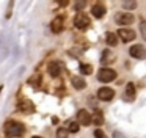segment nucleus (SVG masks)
I'll use <instances>...</instances> for the list:
<instances>
[{
  "label": "nucleus",
  "mask_w": 146,
  "mask_h": 138,
  "mask_svg": "<svg viewBox=\"0 0 146 138\" xmlns=\"http://www.w3.org/2000/svg\"><path fill=\"white\" fill-rule=\"evenodd\" d=\"M25 129L21 122H16V121H8L5 124V135L8 138H17V137H22Z\"/></svg>",
  "instance_id": "obj_1"
},
{
  "label": "nucleus",
  "mask_w": 146,
  "mask_h": 138,
  "mask_svg": "<svg viewBox=\"0 0 146 138\" xmlns=\"http://www.w3.org/2000/svg\"><path fill=\"white\" fill-rule=\"evenodd\" d=\"M116 78V72L113 69L108 68H102L101 71L98 72V80L102 82V83H108V82H113Z\"/></svg>",
  "instance_id": "obj_2"
},
{
  "label": "nucleus",
  "mask_w": 146,
  "mask_h": 138,
  "mask_svg": "<svg viewBox=\"0 0 146 138\" xmlns=\"http://www.w3.org/2000/svg\"><path fill=\"white\" fill-rule=\"evenodd\" d=\"M74 25H76V28H79V30H85L90 25V17L82 11L77 13L76 17H74Z\"/></svg>",
  "instance_id": "obj_3"
},
{
  "label": "nucleus",
  "mask_w": 146,
  "mask_h": 138,
  "mask_svg": "<svg viewBox=\"0 0 146 138\" xmlns=\"http://www.w3.org/2000/svg\"><path fill=\"white\" fill-rule=\"evenodd\" d=\"M129 53H130V56H133V58H137V60H145L146 58V49L141 46V44L132 46L129 49Z\"/></svg>",
  "instance_id": "obj_4"
},
{
  "label": "nucleus",
  "mask_w": 146,
  "mask_h": 138,
  "mask_svg": "<svg viewBox=\"0 0 146 138\" xmlns=\"http://www.w3.org/2000/svg\"><path fill=\"white\" fill-rule=\"evenodd\" d=\"M115 21H116L119 25H130L133 21H135V17H133L132 13H118L116 17H115Z\"/></svg>",
  "instance_id": "obj_5"
},
{
  "label": "nucleus",
  "mask_w": 146,
  "mask_h": 138,
  "mask_svg": "<svg viewBox=\"0 0 146 138\" xmlns=\"http://www.w3.org/2000/svg\"><path fill=\"white\" fill-rule=\"evenodd\" d=\"M118 36L121 38V41L123 42H129V41H133L135 39V31L130 30V28H121V30H118Z\"/></svg>",
  "instance_id": "obj_6"
},
{
  "label": "nucleus",
  "mask_w": 146,
  "mask_h": 138,
  "mask_svg": "<svg viewBox=\"0 0 146 138\" xmlns=\"http://www.w3.org/2000/svg\"><path fill=\"white\" fill-rule=\"evenodd\" d=\"M77 119H79V124L80 125H90V124H91V121H93L91 115H90L85 108L80 110V111L77 113Z\"/></svg>",
  "instance_id": "obj_7"
},
{
  "label": "nucleus",
  "mask_w": 146,
  "mask_h": 138,
  "mask_svg": "<svg viewBox=\"0 0 146 138\" xmlns=\"http://www.w3.org/2000/svg\"><path fill=\"white\" fill-rule=\"evenodd\" d=\"M17 110L22 111V113H33L35 111V105H33L30 100L24 99V100H21V102L17 104Z\"/></svg>",
  "instance_id": "obj_8"
},
{
  "label": "nucleus",
  "mask_w": 146,
  "mask_h": 138,
  "mask_svg": "<svg viewBox=\"0 0 146 138\" xmlns=\"http://www.w3.org/2000/svg\"><path fill=\"white\" fill-rule=\"evenodd\" d=\"M115 96V91L111 90V88H101V90L98 91V97L101 100H111Z\"/></svg>",
  "instance_id": "obj_9"
},
{
  "label": "nucleus",
  "mask_w": 146,
  "mask_h": 138,
  "mask_svg": "<svg viewBox=\"0 0 146 138\" xmlns=\"http://www.w3.org/2000/svg\"><path fill=\"white\" fill-rule=\"evenodd\" d=\"M50 28H52L54 33H61V31H63V17H61V16L55 17L50 24Z\"/></svg>",
  "instance_id": "obj_10"
},
{
  "label": "nucleus",
  "mask_w": 146,
  "mask_h": 138,
  "mask_svg": "<svg viewBox=\"0 0 146 138\" xmlns=\"http://www.w3.org/2000/svg\"><path fill=\"white\" fill-rule=\"evenodd\" d=\"M47 71H49V74H50L52 77H58V75H60V71H61V64H60V61H54V63H50V64H49V68H47Z\"/></svg>",
  "instance_id": "obj_11"
},
{
  "label": "nucleus",
  "mask_w": 146,
  "mask_h": 138,
  "mask_svg": "<svg viewBox=\"0 0 146 138\" xmlns=\"http://www.w3.org/2000/svg\"><path fill=\"white\" fill-rule=\"evenodd\" d=\"M91 13H93V16H94V17L101 19L102 16L105 14V6L102 5L101 2H99V3H96V5H94V6H93V8H91Z\"/></svg>",
  "instance_id": "obj_12"
},
{
  "label": "nucleus",
  "mask_w": 146,
  "mask_h": 138,
  "mask_svg": "<svg viewBox=\"0 0 146 138\" xmlns=\"http://www.w3.org/2000/svg\"><path fill=\"white\" fill-rule=\"evenodd\" d=\"M71 82H72V86L76 88V90H85L86 88V82L83 80L82 77H79V75H74V77L71 78Z\"/></svg>",
  "instance_id": "obj_13"
},
{
  "label": "nucleus",
  "mask_w": 146,
  "mask_h": 138,
  "mask_svg": "<svg viewBox=\"0 0 146 138\" xmlns=\"http://www.w3.org/2000/svg\"><path fill=\"white\" fill-rule=\"evenodd\" d=\"M105 42L108 44V46H116L118 44V34H115V33H111V31H107L105 33Z\"/></svg>",
  "instance_id": "obj_14"
},
{
  "label": "nucleus",
  "mask_w": 146,
  "mask_h": 138,
  "mask_svg": "<svg viewBox=\"0 0 146 138\" xmlns=\"http://www.w3.org/2000/svg\"><path fill=\"white\" fill-rule=\"evenodd\" d=\"M123 8L124 9H135L137 0H123Z\"/></svg>",
  "instance_id": "obj_15"
},
{
  "label": "nucleus",
  "mask_w": 146,
  "mask_h": 138,
  "mask_svg": "<svg viewBox=\"0 0 146 138\" xmlns=\"http://www.w3.org/2000/svg\"><path fill=\"white\" fill-rule=\"evenodd\" d=\"M80 72H82V74H85V75L91 74V72H93V66H91V64H86V63H83V64H80Z\"/></svg>",
  "instance_id": "obj_16"
},
{
  "label": "nucleus",
  "mask_w": 146,
  "mask_h": 138,
  "mask_svg": "<svg viewBox=\"0 0 146 138\" xmlns=\"http://www.w3.org/2000/svg\"><path fill=\"white\" fill-rule=\"evenodd\" d=\"M39 82H41V75H33L29 78V83L33 85L35 88H39Z\"/></svg>",
  "instance_id": "obj_17"
},
{
  "label": "nucleus",
  "mask_w": 146,
  "mask_h": 138,
  "mask_svg": "<svg viewBox=\"0 0 146 138\" xmlns=\"http://www.w3.org/2000/svg\"><path fill=\"white\" fill-rule=\"evenodd\" d=\"M93 122H94L96 125H102V122H104V118H102V113H101V111L94 113V116H93Z\"/></svg>",
  "instance_id": "obj_18"
},
{
  "label": "nucleus",
  "mask_w": 146,
  "mask_h": 138,
  "mask_svg": "<svg viewBox=\"0 0 146 138\" xmlns=\"http://www.w3.org/2000/svg\"><path fill=\"white\" fill-rule=\"evenodd\" d=\"M126 96L127 97H133L135 96V86H133V83H129L126 88Z\"/></svg>",
  "instance_id": "obj_19"
},
{
  "label": "nucleus",
  "mask_w": 146,
  "mask_h": 138,
  "mask_svg": "<svg viewBox=\"0 0 146 138\" xmlns=\"http://www.w3.org/2000/svg\"><path fill=\"white\" fill-rule=\"evenodd\" d=\"M111 61H113V55H110V53H108V50H105L104 56H102V63H105V64H110Z\"/></svg>",
  "instance_id": "obj_20"
},
{
  "label": "nucleus",
  "mask_w": 146,
  "mask_h": 138,
  "mask_svg": "<svg viewBox=\"0 0 146 138\" xmlns=\"http://www.w3.org/2000/svg\"><path fill=\"white\" fill-rule=\"evenodd\" d=\"M68 132H69L68 129H63V127L58 129L57 130V138H68Z\"/></svg>",
  "instance_id": "obj_21"
},
{
  "label": "nucleus",
  "mask_w": 146,
  "mask_h": 138,
  "mask_svg": "<svg viewBox=\"0 0 146 138\" xmlns=\"http://www.w3.org/2000/svg\"><path fill=\"white\" fill-rule=\"evenodd\" d=\"M79 122H71L69 124V127H68V130L71 132V133H77V132H79Z\"/></svg>",
  "instance_id": "obj_22"
},
{
  "label": "nucleus",
  "mask_w": 146,
  "mask_h": 138,
  "mask_svg": "<svg viewBox=\"0 0 146 138\" xmlns=\"http://www.w3.org/2000/svg\"><path fill=\"white\" fill-rule=\"evenodd\" d=\"M85 5H86V0H77L76 5H74V8H76L77 11H82V9L85 8Z\"/></svg>",
  "instance_id": "obj_23"
},
{
  "label": "nucleus",
  "mask_w": 146,
  "mask_h": 138,
  "mask_svg": "<svg viewBox=\"0 0 146 138\" xmlns=\"http://www.w3.org/2000/svg\"><path fill=\"white\" fill-rule=\"evenodd\" d=\"M140 31H141L143 39L146 41V21H141V24H140Z\"/></svg>",
  "instance_id": "obj_24"
},
{
  "label": "nucleus",
  "mask_w": 146,
  "mask_h": 138,
  "mask_svg": "<svg viewBox=\"0 0 146 138\" xmlns=\"http://www.w3.org/2000/svg\"><path fill=\"white\" fill-rule=\"evenodd\" d=\"M94 137H96V138H107V135L104 133V130H101V129H98V130L94 132Z\"/></svg>",
  "instance_id": "obj_25"
},
{
  "label": "nucleus",
  "mask_w": 146,
  "mask_h": 138,
  "mask_svg": "<svg viewBox=\"0 0 146 138\" xmlns=\"http://www.w3.org/2000/svg\"><path fill=\"white\" fill-rule=\"evenodd\" d=\"M113 138H126L121 132H113Z\"/></svg>",
  "instance_id": "obj_26"
},
{
  "label": "nucleus",
  "mask_w": 146,
  "mask_h": 138,
  "mask_svg": "<svg viewBox=\"0 0 146 138\" xmlns=\"http://www.w3.org/2000/svg\"><path fill=\"white\" fill-rule=\"evenodd\" d=\"M68 2H69V0H57V3H58L60 6H66Z\"/></svg>",
  "instance_id": "obj_27"
},
{
  "label": "nucleus",
  "mask_w": 146,
  "mask_h": 138,
  "mask_svg": "<svg viewBox=\"0 0 146 138\" xmlns=\"http://www.w3.org/2000/svg\"><path fill=\"white\" fill-rule=\"evenodd\" d=\"M33 138H41V137H33Z\"/></svg>",
  "instance_id": "obj_28"
}]
</instances>
